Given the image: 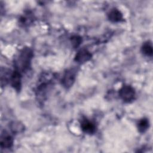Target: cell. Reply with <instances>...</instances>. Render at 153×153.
<instances>
[{
    "instance_id": "6da1fadb",
    "label": "cell",
    "mask_w": 153,
    "mask_h": 153,
    "mask_svg": "<svg viewBox=\"0 0 153 153\" xmlns=\"http://www.w3.org/2000/svg\"><path fill=\"white\" fill-rule=\"evenodd\" d=\"M32 57V53L29 48L23 49L20 52L16 62L17 67L18 68L17 71H24L27 69L29 68Z\"/></svg>"
},
{
    "instance_id": "7a4b0ae2",
    "label": "cell",
    "mask_w": 153,
    "mask_h": 153,
    "mask_svg": "<svg viewBox=\"0 0 153 153\" xmlns=\"http://www.w3.org/2000/svg\"><path fill=\"white\" fill-rule=\"evenodd\" d=\"M119 96L125 102L132 101L135 97V91L130 85H123L119 91Z\"/></svg>"
},
{
    "instance_id": "3957f363",
    "label": "cell",
    "mask_w": 153,
    "mask_h": 153,
    "mask_svg": "<svg viewBox=\"0 0 153 153\" xmlns=\"http://www.w3.org/2000/svg\"><path fill=\"white\" fill-rule=\"evenodd\" d=\"M75 72L73 70H68L67 71L62 80V82L63 85L66 88H69L71 87L75 82Z\"/></svg>"
},
{
    "instance_id": "277c9868",
    "label": "cell",
    "mask_w": 153,
    "mask_h": 153,
    "mask_svg": "<svg viewBox=\"0 0 153 153\" xmlns=\"http://www.w3.org/2000/svg\"><path fill=\"white\" fill-rule=\"evenodd\" d=\"M10 82L13 87L17 91H19L21 88V75L19 71L16 70L11 74Z\"/></svg>"
},
{
    "instance_id": "5b68a950",
    "label": "cell",
    "mask_w": 153,
    "mask_h": 153,
    "mask_svg": "<svg viewBox=\"0 0 153 153\" xmlns=\"http://www.w3.org/2000/svg\"><path fill=\"white\" fill-rule=\"evenodd\" d=\"M91 58V54L87 50H79L75 57V60L79 63H83L88 61Z\"/></svg>"
},
{
    "instance_id": "8992f818",
    "label": "cell",
    "mask_w": 153,
    "mask_h": 153,
    "mask_svg": "<svg viewBox=\"0 0 153 153\" xmlns=\"http://www.w3.org/2000/svg\"><path fill=\"white\" fill-rule=\"evenodd\" d=\"M81 128L82 130L87 134H93L96 131V126L91 121L85 118L81 123Z\"/></svg>"
},
{
    "instance_id": "52a82bcc",
    "label": "cell",
    "mask_w": 153,
    "mask_h": 153,
    "mask_svg": "<svg viewBox=\"0 0 153 153\" xmlns=\"http://www.w3.org/2000/svg\"><path fill=\"white\" fill-rule=\"evenodd\" d=\"M0 145L2 148H4V149L10 148L13 145V137L6 132H4V133H2L1 136Z\"/></svg>"
},
{
    "instance_id": "ba28073f",
    "label": "cell",
    "mask_w": 153,
    "mask_h": 153,
    "mask_svg": "<svg viewBox=\"0 0 153 153\" xmlns=\"http://www.w3.org/2000/svg\"><path fill=\"white\" fill-rule=\"evenodd\" d=\"M108 19L112 22H119L123 20V16L120 10L114 8L109 13Z\"/></svg>"
},
{
    "instance_id": "9c48e42d",
    "label": "cell",
    "mask_w": 153,
    "mask_h": 153,
    "mask_svg": "<svg viewBox=\"0 0 153 153\" xmlns=\"http://www.w3.org/2000/svg\"><path fill=\"white\" fill-rule=\"evenodd\" d=\"M10 129L13 133L19 134L23 132L25 130V126L19 121H13L10 125Z\"/></svg>"
},
{
    "instance_id": "30bf717a",
    "label": "cell",
    "mask_w": 153,
    "mask_h": 153,
    "mask_svg": "<svg viewBox=\"0 0 153 153\" xmlns=\"http://www.w3.org/2000/svg\"><path fill=\"white\" fill-rule=\"evenodd\" d=\"M142 51L146 56H151L153 53L152 44L148 41L145 42L142 47Z\"/></svg>"
},
{
    "instance_id": "8fae6325",
    "label": "cell",
    "mask_w": 153,
    "mask_h": 153,
    "mask_svg": "<svg viewBox=\"0 0 153 153\" xmlns=\"http://www.w3.org/2000/svg\"><path fill=\"white\" fill-rule=\"evenodd\" d=\"M149 127V121L146 118L141 119L137 124V128L140 133L145 132Z\"/></svg>"
},
{
    "instance_id": "7c38bea8",
    "label": "cell",
    "mask_w": 153,
    "mask_h": 153,
    "mask_svg": "<svg viewBox=\"0 0 153 153\" xmlns=\"http://www.w3.org/2000/svg\"><path fill=\"white\" fill-rule=\"evenodd\" d=\"M71 44H72V46L74 48L78 47L81 44V43L82 42L81 37H80L78 35H74V36L71 37Z\"/></svg>"
}]
</instances>
